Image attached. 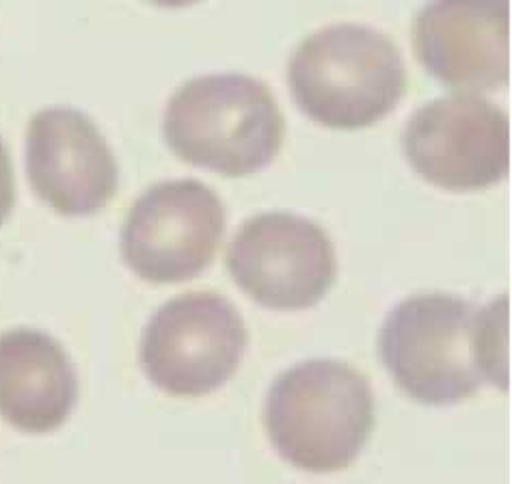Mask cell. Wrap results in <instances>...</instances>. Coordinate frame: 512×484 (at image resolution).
I'll return each mask as SVG.
<instances>
[{"label": "cell", "mask_w": 512, "mask_h": 484, "mask_svg": "<svg viewBox=\"0 0 512 484\" xmlns=\"http://www.w3.org/2000/svg\"><path fill=\"white\" fill-rule=\"evenodd\" d=\"M413 48L441 85L502 89L510 80V0H428L413 24Z\"/></svg>", "instance_id": "30bf717a"}, {"label": "cell", "mask_w": 512, "mask_h": 484, "mask_svg": "<svg viewBox=\"0 0 512 484\" xmlns=\"http://www.w3.org/2000/svg\"><path fill=\"white\" fill-rule=\"evenodd\" d=\"M147 3L163 7V9H182V7H191V5L199 3V0H147Z\"/></svg>", "instance_id": "4fadbf2b"}, {"label": "cell", "mask_w": 512, "mask_h": 484, "mask_svg": "<svg viewBox=\"0 0 512 484\" xmlns=\"http://www.w3.org/2000/svg\"><path fill=\"white\" fill-rule=\"evenodd\" d=\"M16 206V178H13V165L5 141L0 139V227L11 217Z\"/></svg>", "instance_id": "7c38bea8"}, {"label": "cell", "mask_w": 512, "mask_h": 484, "mask_svg": "<svg viewBox=\"0 0 512 484\" xmlns=\"http://www.w3.org/2000/svg\"><path fill=\"white\" fill-rule=\"evenodd\" d=\"M247 342L245 320L225 297L186 292L147 320L139 359L152 385L171 396L197 398L232 379Z\"/></svg>", "instance_id": "5b68a950"}, {"label": "cell", "mask_w": 512, "mask_h": 484, "mask_svg": "<svg viewBox=\"0 0 512 484\" xmlns=\"http://www.w3.org/2000/svg\"><path fill=\"white\" fill-rule=\"evenodd\" d=\"M78 400V374L61 342L18 327L0 333V418L29 435L61 428Z\"/></svg>", "instance_id": "8fae6325"}, {"label": "cell", "mask_w": 512, "mask_h": 484, "mask_svg": "<svg viewBox=\"0 0 512 484\" xmlns=\"http://www.w3.org/2000/svg\"><path fill=\"white\" fill-rule=\"evenodd\" d=\"M284 130L273 91L247 74L186 80L163 117V139L175 156L225 178H245L271 165Z\"/></svg>", "instance_id": "3957f363"}, {"label": "cell", "mask_w": 512, "mask_h": 484, "mask_svg": "<svg viewBox=\"0 0 512 484\" xmlns=\"http://www.w3.org/2000/svg\"><path fill=\"white\" fill-rule=\"evenodd\" d=\"M35 195L61 217H93L117 195L119 167L89 115L52 106L33 115L24 145Z\"/></svg>", "instance_id": "9c48e42d"}, {"label": "cell", "mask_w": 512, "mask_h": 484, "mask_svg": "<svg viewBox=\"0 0 512 484\" xmlns=\"http://www.w3.org/2000/svg\"><path fill=\"white\" fill-rule=\"evenodd\" d=\"M225 234V206L204 182L152 184L121 227V258L152 284H180L204 273Z\"/></svg>", "instance_id": "8992f818"}, {"label": "cell", "mask_w": 512, "mask_h": 484, "mask_svg": "<svg viewBox=\"0 0 512 484\" xmlns=\"http://www.w3.org/2000/svg\"><path fill=\"white\" fill-rule=\"evenodd\" d=\"M264 426L277 454L292 467L312 474L342 472L374 428L372 387L344 361H301L268 389Z\"/></svg>", "instance_id": "7a4b0ae2"}, {"label": "cell", "mask_w": 512, "mask_h": 484, "mask_svg": "<svg viewBox=\"0 0 512 484\" xmlns=\"http://www.w3.org/2000/svg\"><path fill=\"white\" fill-rule=\"evenodd\" d=\"M379 355L402 392L422 405H458L484 385L506 389L508 301L415 294L387 314Z\"/></svg>", "instance_id": "6da1fadb"}, {"label": "cell", "mask_w": 512, "mask_h": 484, "mask_svg": "<svg viewBox=\"0 0 512 484\" xmlns=\"http://www.w3.org/2000/svg\"><path fill=\"white\" fill-rule=\"evenodd\" d=\"M296 106L331 130H361L394 113L407 89L398 46L366 24H331L309 35L288 63Z\"/></svg>", "instance_id": "277c9868"}, {"label": "cell", "mask_w": 512, "mask_h": 484, "mask_svg": "<svg viewBox=\"0 0 512 484\" xmlns=\"http://www.w3.org/2000/svg\"><path fill=\"white\" fill-rule=\"evenodd\" d=\"M227 271L258 305L296 312L325 299L338 262L318 223L292 212H264L242 223L229 242Z\"/></svg>", "instance_id": "ba28073f"}, {"label": "cell", "mask_w": 512, "mask_h": 484, "mask_svg": "<svg viewBox=\"0 0 512 484\" xmlns=\"http://www.w3.org/2000/svg\"><path fill=\"white\" fill-rule=\"evenodd\" d=\"M402 152L417 176L443 191L471 193L510 171V124L476 93L430 100L404 126Z\"/></svg>", "instance_id": "52a82bcc"}]
</instances>
